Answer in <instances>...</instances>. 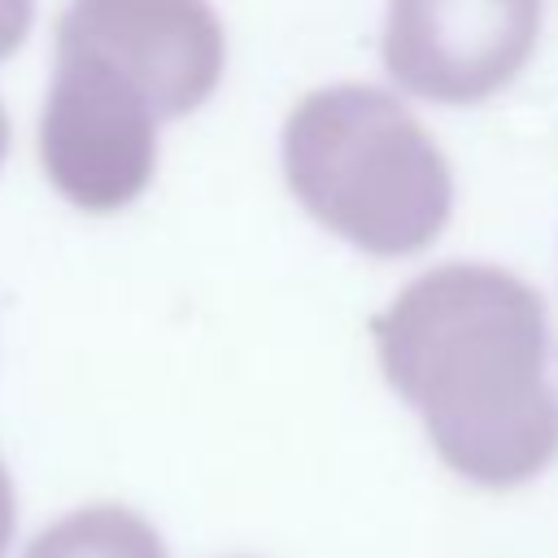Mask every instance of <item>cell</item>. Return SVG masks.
I'll return each instance as SVG.
<instances>
[{
    "label": "cell",
    "instance_id": "277c9868",
    "mask_svg": "<svg viewBox=\"0 0 558 558\" xmlns=\"http://www.w3.org/2000/svg\"><path fill=\"white\" fill-rule=\"evenodd\" d=\"M57 48L105 61L144 96L157 122L201 109L227 65L209 0H70L57 17Z\"/></svg>",
    "mask_w": 558,
    "mask_h": 558
},
{
    "label": "cell",
    "instance_id": "5b68a950",
    "mask_svg": "<svg viewBox=\"0 0 558 558\" xmlns=\"http://www.w3.org/2000/svg\"><path fill=\"white\" fill-rule=\"evenodd\" d=\"M541 35V0H388L384 70L436 105L497 96L527 65Z\"/></svg>",
    "mask_w": 558,
    "mask_h": 558
},
{
    "label": "cell",
    "instance_id": "8992f818",
    "mask_svg": "<svg viewBox=\"0 0 558 558\" xmlns=\"http://www.w3.org/2000/svg\"><path fill=\"white\" fill-rule=\"evenodd\" d=\"M22 558H170L157 527L126 506H83L48 523Z\"/></svg>",
    "mask_w": 558,
    "mask_h": 558
},
{
    "label": "cell",
    "instance_id": "7a4b0ae2",
    "mask_svg": "<svg viewBox=\"0 0 558 558\" xmlns=\"http://www.w3.org/2000/svg\"><path fill=\"white\" fill-rule=\"evenodd\" d=\"M283 179L301 209L371 257L436 244L453 214V174L423 122L371 83H331L283 122Z\"/></svg>",
    "mask_w": 558,
    "mask_h": 558
},
{
    "label": "cell",
    "instance_id": "9c48e42d",
    "mask_svg": "<svg viewBox=\"0 0 558 558\" xmlns=\"http://www.w3.org/2000/svg\"><path fill=\"white\" fill-rule=\"evenodd\" d=\"M4 153H9V113L0 105V166H4Z\"/></svg>",
    "mask_w": 558,
    "mask_h": 558
},
{
    "label": "cell",
    "instance_id": "3957f363",
    "mask_svg": "<svg viewBox=\"0 0 558 558\" xmlns=\"http://www.w3.org/2000/svg\"><path fill=\"white\" fill-rule=\"evenodd\" d=\"M39 166L74 209H126L157 170V113L105 61L57 48L39 109Z\"/></svg>",
    "mask_w": 558,
    "mask_h": 558
},
{
    "label": "cell",
    "instance_id": "52a82bcc",
    "mask_svg": "<svg viewBox=\"0 0 558 558\" xmlns=\"http://www.w3.org/2000/svg\"><path fill=\"white\" fill-rule=\"evenodd\" d=\"M31 17H35V0H0V61L26 44Z\"/></svg>",
    "mask_w": 558,
    "mask_h": 558
},
{
    "label": "cell",
    "instance_id": "ba28073f",
    "mask_svg": "<svg viewBox=\"0 0 558 558\" xmlns=\"http://www.w3.org/2000/svg\"><path fill=\"white\" fill-rule=\"evenodd\" d=\"M13 527H17V497H13V480H9V471L0 462V558L13 545Z\"/></svg>",
    "mask_w": 558,
    "mask_h": 558
},
{
    "label": "cell",
    "instance_id": "6da1fadb",
    "mask_svg": "<svg viewBox=\"0 0 558 558\" xmlns=\"http://www.w3.org/2000/svg\"><path fill=\"white\" fill-rule=\"evenodd\" d=\"M371 331L384 379L453 475L519 488L558 458L549 318L532 283L484 262L432 266Z\"/></svg>",
    "mask_w": 558,
    "mask_h": 558
}]
</instances>
